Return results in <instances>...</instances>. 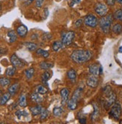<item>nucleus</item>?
<instances>
[{"label":"nucleus","mask_w":122,"mask_h":124,"mask_svg":"<svg viewBox=\"0 0 122 124\" xmlns=\"http://www.w3.org/2000/svg\"><path fill=\"white\" fill-rule=\"evenodd\" d=\"M52 38V35L49 33H44L42 35V39L43 40H49Z\"/></svg>","instance_id":"obj_37"},{"label":"nucleus","mask_w":122,"mask_h":124,"mask_svg":"<svg viewBox=\"0 0 122 124\" xmlns=\"http://www.w3.org/2000/svg\"><path fill=\"white\" fill-rule=\"evenodd\" d=\"M53 67V64L48 63V62H45V61H43L40 64V67L43 70H47L52 68Z\"/></svg>","instance_id":"obj_30"},{"label":"nucleus","mask_w":122,"mask_h":124,"mask_svg":"<svg viewBox=\"0 0 122 124\" xmlns=\"http://www.w3.org/2000/svg\"><path fill=\"white\" fill-rule=\"evenodd\" d=\"M24 45L25 46V47L27 48L28 50L32 52L34 50H37V44H35L34 43H32V42H27V43H25Z\"/></svg>","instance_id":"obj_23"},{"label":"nucleus","mask_w":122,"mask_h":124,"mask_svg":"<svg viewBox=\"0 0 122 124\" xmlns=\"http://www.w3.org/2000/svg\"><path fill=\"white\" fill-rule=\"evenodd\" d=\"M36 54L38 55H41V56H43V58H47L49 55V53L46 51V50H43L42 49H38L36 50Z\"/></svg>","instance_id":"obj_29"},{"label":"nucleus","mask_w":122,"mask_h":124,"mask_svg":"<svg viewBox=\"0 0 122 124\" xmlns=\"http://www.w3.org/2000/svg\"><path fill=\"white\" fill-rule=\"evenodd\" d=\"M33 1H34V0H28V4H30V3H32Z\"/></svg>","instance_id":"obj_47"},{"label":"nucleus","mask_w":122,"mask_h":124,"mask_svg":"<svg viewBox=\"0 0 122 124\" xmlns=\"http://www.w3.org/2000/svg\"><path fill=\"white\" fill-rule=\"evenodd\" d=\"M11 97V94L9 93H5L2 97H1V100H0V104L1 105H5L8 100H9Z\"/></svg>","instance_id":"obj_31"},{"label":"nucleus","mask_w":122,"mask_h":124,"mask_svg":"<svg viewBox=\"0 0 122 124\" xmlns=\"http://www.w3.org/2000/svg\"><path fill=\"white\" fill-rule=\"evenodd\" d=\"M24 73H25V76L26 77L27 79H31L32 78V76H34V69L32 68V67H30L27 70H25L24 71Z\"/></svg>","instance_id":"obj_24"},{"label":"nucleus","mask_w":122,"mask_h":124,"mask_svg":"<svg viewBox=\"0 0 122 124\" xmlns=\"http://www.w3.org/2000/svg\"><path fill=\"white\" fill-rule=\"evenodd\" d=\"M60 95L62 97V105H64L68 101V96H69V90L67 88H63L60 91Z\"/></svg>","instance_id":"obj_12"},{"label":"nucleus","mask_w":122,"mask_h":124,"mask_svg":"<svg viewBox=\"0 0 122 124\" xmlns=\"http://www.w3.org/2000/svg\"><path fill=\"white\" fill-rule=\"evenodd\" d=\"M6 52H7L6 49H0V56H1L2 55H4V54H5Z\"/></svg>","instance_id":"obj_43"},{"label":"nucleus","mask_w":122,"mask_h":124,"mask_svg":"<svg viewBox=\"0 0 122 124\" xmlns=\"http://www.w3.org/2000/svg\"><path fill=\"white\" fill-rule=\"evenodd\" d=\"M115 1H116V2H118V4H120V5H122V0H115Z\"/></svg>","instance_id":"obj_45"},{"label":"nucleus","mask_w":122,"mask_h":124,"mask_svg":"<svg viewBox=\"0 0 122 124\" xmlns=\"http://www.w3.org/2000/svg\"><path fill=\"white\" fill-rule=\"evenodd\" d=\"M104 93L106 94L105 105L106 108L111 107V106L116 102V94L113 91L109 86H106L103 90Z\"/></svg>","instance_id":"obj_3"},{"label":"nucleus","mask_w":122,"mask_h":124,"mask_svg":"<svg viewBox=\"0 0 122 124\" xmlns=\"http://www.w3.org/2000/svg\"><path fill=\"white\" fill-rule=\"evenodd\" d=\"M0 124H5V123H0Z\"/></svg>","instance_id":"obj_49"},{"label":"nucleus","mask_w":122,"mask_h":124,"mask_svg":"<svg viewBox=\"0 0 122 124\" xmlns=\"http://www.w3.org/2000/svg\"><path fill=\"white\" fill-rule=\"evenodd\" d=\"M16 73V67H9L6 69V71H5V75L7 76H9L11 77L13 76Z\"/></svg>","instance_id":"obj_27"},{"label":"nucleus","mask_w":122,"mask_h":124,"mask_svg":"<svg viewBox=\"0 0 122 124\" xmlns=\"http://www.w3.org/2000/svg\"><path fill=\"white\" fill-rule=\"evenodd\" d=\"M83 21L86 26H89V27H91V28L96 27L99 23V20L98 19V17L91 14L85 16Z\"/></svg>","instance_id":"obj_6"},{"label":"nucleus","mask_w":122,"mask_h":124,"mask_svg":"<svg viewBox=\"0 0 122 124\" xmlns=\"http://www.w3.org/2000/svg\"><path fill=\"white\" fill-rule=\"evenodd\" d=\"M106 5L107 6H110V7H112V6H114L116 1L115 0H106Z\"/></svg>","instance_id":"obj_38"},{"label":"nucleus","mask_w":122,"mask_h":124,"mask_svg":"<svg viewBox=\"0 0 122 124\" xmlns=\"http://www.w3.org/2000/svg\"><path fill=\"white\" fill-rule=\"evenodd\" d=\"M63 111H64V110L62 107H56L53 108V114L56 117H60L61 115L63 114Z\"/></svg>","instance_id":"obj_28"},{"label":"nucleus","mask_w":122,"mask_h":124,"mask_svg":"<svg viewBox=\"0 0 122 124\" xmlns=\"http://www.w3.org/2000/svg\"><path fill=\"white\" fill-rule=\"evenodd\" d=\"M43 2H44V0H36V3H35L36 7L38 8H41L42 5H43Z\"/></svg>","instance_id":"obj_39"},{"label":"nucleus","mask_w":122,"mask_h":124,"mask_svg":"<svg viewBox=\"0 0 122 124\" xmlns=\"http://www.w3.org/2000/svg\"><path fill=\"white\" fill-rule=\"evenodd\" d=\"M118 52H120V53H122V46L119 47V49H118Z\"/></svg>","instance_id":"obj_46"},{"label":"nucleus","mask_w":122,"mask_h":124,"mask_svg":"<svg viewBox=\"0 0 122 124\" xmlns=\"http://www.w3.org/2000/svg\"><path fill=\"white\" fill-rule=\"evenodd\" d=\"M67 78H68V79L70 81H71L72 82H74L76 81V76H77L76 71L73 68L70 69L67 71Z\"/></svg>","instance_id":"obj_13"},{"label":"nucleus","mask_w":122,"mask_h":124,"mask_svg":"<svg viewBox=\"0 0 122 124\" xmlns=\"http://www.w3.org/2000/svg\"><path fill=\"white\" fill-rule=\"evenodd\" d=\"M44 14H45V16H44V18H47L48 14H49V11H48V9L47 8H45L44 9Z\"/></svg>","instance_id":"obj_44"},{"label":"nucleus","mask_w":122,"mask_h":124,"mask_svg":"<svg viewBox=\"0 0 122 124\" xmlns=\"http://www.w3.org/2000/svg\"><path fill=\"white\" fill-rule=\"evenodd\" d=\"M79 122L80 124H86V118L85 117H82L79 118Z\"/></svg>","instance_id":"obj_40"},{"label":"nucleus","mask_w":122,"mask_h":124,"mask_svg":"<svg viewBox=\"0 0 122 124\" xmlns=\"http://www.w3.org/2000/svg\"><path fill=\"white\" fill-rule=\"evenodd\" d=\"M94 11L96 12V14L101 17L107 15L108 11H109V8H108L107 5L103 3V2L96 3V5H94Z\"/></svg>","instance_id":"obj_5"},{"label":"nucleus","mask_w":122,"mask_h":124,"mask_svg":"<svg viewBox=\"0 0 122 124\" xmlns=\"http://www.w3.org/2000/svg\"><path fill=\"white\" fill-rule=\"evenodd\" d=\"M93 56L90 50L86 49H76L74 50L71 55V60L76 64H83L91 59Z\"/></svg>","instance_id":"obj_1"},{"label":"nucleus","mask_w":122,"mask_h":124,"mask_svg":"<svg viewBox=\"0 0 122 124\" xmlns=\"http://www.w3.org/2000/svg\"><path fill=\"white\" fill-rule=\"evenodd\" d=\"M82 20H78L76 22L75 25L76 26L77 28H79V27H80V26L82 25Z\"/></svg>","instance_id":"obj_41"},{"label":"nucleus","mask_w":122,"mask_h":124,"mask_svg":"<svg viewBox=\"0 0 122 124\" xmlns=\"http://www.w3.org/2000/svg\"><path fill=\"white\" fill-rule=\"evenodd\" d=\"M113 20H114V18H113L112 14H107L104 16H102L99 20L98 24L100 25V29L103 31V33L108 34L110 31Z\"/></svg>","instance_id":"obj_2"},{"label":"nucleus","mask_w":122,"mask_h":124,"mask_svg":"<svg viewBox=\"0 0 122 124\" xmlns=\"http://www.w3.org/2000/svg\"><path fill=\"white\" fill-rule=\"evenodd\" d=\"M98 83H99V79L97 76L90 75L86 80L87 85L89 86L90 87H92V88L97 87L98 85Z\"/></svg>","instance_id":"obj_8"},{"label":"nucleus","mask_w":122,"mask_h":124,"mask_svg":"<svg viewBox=\"0 0 122 124\" xmlns=\"http://www.w3.org/2000/svg\"><path fill=\"white\" fill-rule=\"evenodd\" d=\"M121 113H122V110H121V106L119 102H115L114 104H113L111 106V108L109 110V115L116 120H119L121 116Z\"/></svg>","instance_id":"obj_4"},{"label":"nucleus","mask_w":122,"mask_h":124,"mask_svg":"<svg viewBox=\"0 0 122 124\" xmlns=\"http://www.w3.org/2000/svg\"><path fill=\"white\" fill-rule=\"evenodd\" d=\"M112 31L115 34H121L122 33V24L121 23H115V25H112Z\"/></svg>","instance_id":"obj_14"},{"label":"nucleus","mask_w":122,"mask_h":124,"mask_svg":"<svg viewBox=\"0 0 122 124\" xmlns=\"http://www.w3.org/2000/svg\"><path fill=\"white\" fill-rule=\"evenodd\" d=\"M63 45H64V44H63L62 41H60V40L55 41L53 43V49L55 52H57V51H58L63 46Z\"/></svg>","instance_id":"obj_26"},{"label":"nucleus","mask_w":122,"mask_h":124,"mask_svg":"<svg viewBox=\"0 0 122 124\" xmlns=\"http://www.w3.org/2000/svg\"><path fill=\"white\" fill-rule=\"evenodd\" d=\"M82 88H80V87L77 88V89L73 92V95L71 96V98L79 102L80 99L81 98V96H82Z\"/></svg>","instance_id":"obj_19"},{"label":"nucleus","mask_w":122,"mask_h":124,"mask_svg":"<svg viewBox=\"0 0 122 124\" xmlns=\"http://www.w3.org/2000/svg\"><path fill=\"white\" fill-rule=\"evenodd\" d=\"M0 93H1V91H0Z\"/></svg>","instance_id":"obj_51"},{"label":"nucleus","mask_w":122,"mask_h":124,"mask_svg":"<svg viewBox=\"0 0 122 124\" xmlns=\"http://www.w3.org/2000/svg\"><path fill=\"white\" fill-rule=\"evenodd\" d=\"M1 8H2V6H1V4H0V11H1Z\"/></svg>","instance_id":"obj_48"},{"label":"nucleus","mask_w":122,"mask_h":124,"mask_svg":"<svg viewBox=\"0 0 122 124\" xmlns=\"http://www.w3.org/2000/svg\"><path fill=\"white\" fill-rule=\"evenodd\" d=\"M11 83V81L9 78H0V86L2 87H5L9 85Z\"/></svg>","instance_id":"obj_33"},{"label":"nucleus","mask_w":122,"mask_h":124,"mask_svg":"<svg viewBox=\"0 0 122 124\" xmlns=\"http://www.w3.org/2000/svg\"><path fill=\"white\" fill-rule=\"evenodd\" d=\"M31 100L36 103H41L43 101V97L41 96L40 93L37 92H34L31 95Z\"/></svg>","instance_id":"obj_15"},{"label":"nucleus","mask_w":122,"mask_h":124,"mask_svg":"<svg viewBox=\"0 0 122 124\" xmlns=\"http://www.w3.org/2000/svg\"><path fill=\"white\" fill-rule=\"evenodd\" d=\"M112 15H113L114 20L119 21V22H122V9L116 10Z\"/></svg>","instance_id":"obj_21"},{"label":"nucleus","mask_w":122,"mask_h":124,"mask_svg":"<svg viewBox=\"0 0 122 124\" xmlns=\"http://www.w3.org/2000/svg\"><path fill=\"white\" fill-rule=\"evenodd\" d=\"M42 110H43V108H42V106L40 105H35V106H34V107L30 108L31 113H32V114L33 115V116H36V115L41 114Z\"/></svg>","instance_id":"obj_16"},{"label":"nucleus","mask_w":122,"mask_h":124,"mask_svg":"<svg viewBox=\"0 0 122 124\" xmlns=\"http://www.w3.org/2000/svg\"><path fill=\"white\" fill-rule=\"evenodd\" d=\"M0 100H1V97H0Z\"/></svg>","instance_id":"obj_50"},{"label":"nucleus","mask_w":122,"mask_h":124,"mask_svg":"<svg viewBox=\"0 0 122 124\" xmlns=\"http://www.w3.org/2000/svg\"><path fill=\"white\" fill-rule=\"evenodd\" d=\"M26 115H27V113L25 111H17L16 112V116L19 119H20L22 116H26Z\"/></svg>","instance_id":"obj_36"},{"label":"nucleus","mask_w":122,"mask_h":124,"mask_svg":"<svg viewBox=\"0 0 122 124\" xmlns=\"http://www.w3.org/2000/svg\"><path fill=\"white\" fill-rule=\"evenodd\" d=\"M19 87H20V84L19 83H14V85L10 86L9 88H8V93L11 94V96H13L17 92V91H18V89H19Z\"/></svg>","instance_id":"obj_18"},{"label":"nucleus","mask_w":122,"mask_h":124,"mask_svg":"<svg viewBox=\"0 0 122 124\" xmlns=\"http://www.w3.org/2000/svg\"><path fill=\"white\" fill-rule=\"evenodd\" d=\"M8 39H9V43H12L14 42H15L16 40V33L14 31H8Z\"/></svg>","instance_id":"obj_20"},{"label":"nucleus","mask_w":122,"mask_h":124,"mask_svg":"<svg viewBox=\"0 0 122 124\" xmlns=\"http://www.w3.org/2000/svg\"><path fill=\"white\" fill-rule=\"evenodd\" d=\"M100 115V110L98 108V107L96 105H94V111H93V114H91V120L92 121H94L96 120V119H97Z\"/></svg>","instance_id":"obj_25"},{"label":"nucleus","mask_w":122,"mask_h":124,"mask_svg":"<svg viewBox=\"0 0 122 124\" xmlns=\"http://www.w3.org/2000/svg\"><path fill=\"white\" fill-rule=\"evenodd\" d=\"M10 61H11V63L12 66L16 67H16H22L24 66V63L18 57H17V55L16 54H13L11 56Z\"/></svg>","instance_id":"obj_9"},{"label":"nucleus","mask_w":122,"mask_h":124,"mask_svg":"<svg viewBox=\"0 0 122 124\" xmlns=\"http://www.w3.org/2000/svg\"><path fill=\"white\" fill-rule=\"evenodd\" d=\"M80 2V0H72L71 3V6H73V5L76 4V3H79Z\"/></svg>","instance_id":"obj_42"},{"label":"nucleus","mask_w":122,"mask_h":124,"mask_svg":"<svg viewBox=\"0 0 122 124\" xmlns=\"http://www.w3.org/2000/svg\"><path fill=\"white\" fill-rule=\"evenodd\" d=\"M36 92L40 93V94H44L47 92V89L42 85H38L36 87Z\"/></svg>","instance_id":"obj_34"},{"label":"nucleus","mask_w":122,"mask_h":124,"mask_svg":"<svg viewBox=\"0 0 122 124\" xmlns=\"http://www.w3.org/2000/svg\"><path fill=\"white\" fill-rule=\"evenodd\" d=\"M48 114H49L48 110H47V109H45V108H43V110H42V111H41V114H40V115H41V120H45V119L47 117Z\"/></svg>","instance_id":"obj_35"},{"label":"nucleus","mask_w":122,"mask_h":124,"mask_svg":"<svg viewBox=\"0 0 122 124\" xmlns=\"http://www.w3.org/2000/svg\"><path fill=\"white\" fill-rule=\"evenodd\" d=\"M100 66L98 64H92L89 67V71L91 75L93 76H98L99 74V70H100Z\"/></svg>","instance_id":"obj_10"},{"label":"nucleus","mask_w":122,"mask_h":124,"mask_svg":"<svg viewBox=\"0 0 122 124\" xmlns=\"http://www.w3.org/2000/svg\"><path fill=\"white\" fill-rule=\"evenodd\" d=\"M75 38V33L72 31L64 32L62 34V41L64 45L69 46L72 43L73 39Z\"/></svg>","instance_id":"obj_7"},{"label":"nucleus","mask_w":122,"mask_h":124,"mask_svg":"<svg viewBox=\"0 0 122 124\" xmlns=\"http://www.w3.org/2000/svg\"><path fill=\"white\" fill-rule=\"evenodd\" d=\"M77 105H78V101L71 98V100H69L67 101V108L69 110H75L77 108Z\"/></svg>","instance_id":"obj_17"},{"label":"nucleus","mask_w":122,"mask_h":124,"mask_svg":"<svg viewBox=\"0 0 122 124\" xmlns=\"http://www.w3.org/2000/svg\"><path fill=\"white\" fill-rule=\"evenodd\" d=\"M18 104L20 107H25L27 105L26 103V96L25 94H21L18 100Z\"/></svg>","instance_id":"obj_22"},{"label":"nucleus","mask_w":122,"mask_h":124,"mask_svg":"<svg viewBox=\"0 0 122 124\" xmlns=\"http://www.w3.org/2000/svg\"><path fill=\"white\" fill-rule=\"evenodd\" d=\"M27 33H28V29L26 26L24 25H19L16 29V34L21 38H24L26 36Z\"/></svg>","instance_id":"obj_11"},{"label":"nucleus","mask_w":122,"mask_h":124,"mask_svg":"<svg viewBox=\"0 0 122 124\" xmlns=\"http://www.w3.org/2000/svg\"><path fill=\"white\" fill-rule=\"evenodd\" d=\"M49 78H50V73L49 71H45L41 76V81L43 83L46 84Z\"/></svg>","instance_id":"obj_32"}]
</instances>
